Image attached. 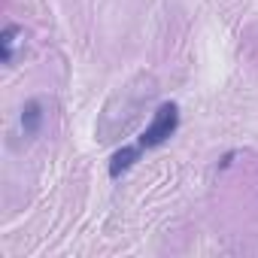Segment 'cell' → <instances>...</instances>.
<instances>
[{
	"mask_svg": "<svg viewBox=\"0 0 258 258\" xmlns=\"http://www.w3.org/2000/svg\"><path fill=\"white\" fill-rule=\"evenodd\" d=\"M140 155H143L140 146H124V149H118V152L109 158V179H118L121 173H127V170L140 161Z\"/></svg>",
	"mask_w": 258,
	"mask_h": 258,
	"instance_id": "3957f363",
	"label": "cell"
},
{
	"mask_svg": "<svg viewBox=\"0 0 258 258\" xmlns=\"http://www.w3.org/2000/svg\"><path fill=\"white\" fill-rule=\"evenodd\" d=\"M43 118H46V112H43V100H37V97L25 100V106H22V131H25L28 137H37V134H40Z\"/></svg>",
	"mask_w": 258,
	"mask_h": 258,
	"instance_id": "7a4b0ae2",
	"label": "cell"
},
{
	"mask_svg": "<svg viewBox=\"0 0 258 258\" xmlns=\"http://www.w3.org/2000/svg\"><path fill=\"white\" fill-rule=\"evenodd\" d=\"M176 127H179V106L176 103H161L152 115V121L146 124V131L140 134L137 146L146 152V149H158L164 146L173 134H176Z\"/></svg>",
	"mask_w": 258,
	"mask_h": 258,
	"instance_id": "6da1fadb",
	"label": "cell"
},
{
	"mask_svg": "<svg viewBox=\"0 0 258 258\" xmlns=\"http://www.w3.org/2000/svg\"><path fill=\"white\" fill-rule=\"evenodd\" d=\"M19 37H22L19 25H7L4 34H0V61H4V64H13V49H16Z\"/></svg>",
	"mask_w": 258,
	"mask_h": 258,
	"instance_id": "277c9868",
	"label": "cell"
}]
</instances>
